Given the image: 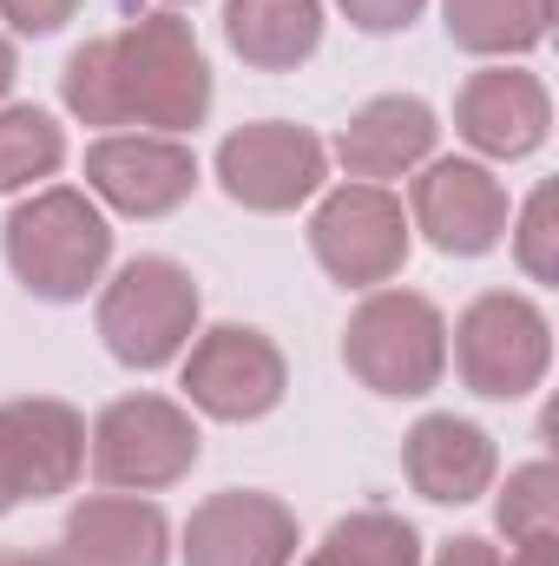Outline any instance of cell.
Instances as JSON below:
<instances>
[{"label":"cell","instance_id":"5","mask_svg":"<svg viewBox=\"0 0 559 566\" xmlns=\"http://www.w3.org/2000/svg\"><path fill=\"white\" fill-rule=\"evenodd\" d=\"M99 336L126 369H165L198 336V283L171 258H133L99 296Z\"/></svg>","mask_w":559,"mask_h":566},{"label":"cell","instance_id":"24","mask_svg":"<svg viewBox=\"0 0 559 566\" xmlns=\"http://www.w3.org/2000/svg\"><path fill=\"white\" fill-rule=\"evenodd\" d=\"M73 13H80V0H0V20H7L13 33H27V40L60 33Z\"/></svg>","mask_w":559,"mask_h":566},{"label":"cell","instance_id":"2","mask_svg":"<svg viewBox=\"0 0 559 566\" xmlns=\"http://www.w3.org/2000/svg\"><path fill=\"white\" fill-rule=\"evenodd\" d=\"M113 258V224L73 185H46L7 218V271L40 303H80Z\"/></svg>","mask_w":559,"mask_h":566},{"label":"cell","instance_id":"9","mask_svg":"<svg viewBox=\"0 0 559 566\" xmlns=\"http://www.w3.org/2000/svg\"><path fill=\"white\" fill-rule=\"evenodd\" d=\"M283 389H289V363L251 323H218L184 356V396L211 422H257L283 402Z\"/></svg>","mask_w":559,"mask_h":566},{"label":"cell","instance_id":"18","mask_svg":"<svg viewBox=\"0 0 559 566\" xmlns=\"http://www.w3.org/2000/svg\"><path fill=\"white\" fill-rule=\"evenodd\" d=\"M224 40L257 73H296L323 46V0H224Z\"/></svg>","mask_w":559,"mask_h":566},{"label":"cell","instance_id":"16","mask_svg":"<svg viewBox=\"0 0 559 566\" xmlns=\"http://www.w3.org/2000/svg\"><path fill=\"white\" fill-rule=\"evenodd\" d=\"M434 106L415 93H382L369 99L342 133H336V158L356 185H382V178H402L415 171L421 158L434 151Z\"/></svg>","mask_w":559,"mask_h":566},{"label":"cell","instance_id":"13","mask_svg":"<svg viewBox=\"0 0 559 566\" xmlns=\"http://www.w3.org/2000/svg\"><path fill=\"white\" fill-rule=\"evenodd\" d=\"M296 560V514L264 488H224L191 507L184 566H289Z\"/></svg>","mask_w":559,"mask_h":566},{"label":"cell","instance_id":"21","mask_svg":"<svg viewBox=\"0 0 559 566\" xmlns=\"http://www.w3.org/2000/svg\"><path fill=\"white\" fill-rule=\"evenodd\" d=\"M66 158V133L40 106H0V191H27L53 178Z\"/></svg>","mask_w":559,"mask_h":566},{"label":"cell","instance_id":"17","mask_svg":"<svg viewBox=\"0 0 559 566\" xmlns=\"http://www.w3.org/2000/svg\"><path fill=\"white\" fill-rule=\"evenodd\" d=\"M66 554L80 566H165L171 521L145 494H93L66 514Z\"/></svg>","mask_w":559,"mask_h":566},{"label":"cell","instance_id":"30","mask_svg":"<svg viewBox=\"0 0 559 566\" xmlns=\"http://www.w3.org/2000/svg\"><path fill=\"white\" fill-rule=\"evenodd\" d=\"M165 7H184V0H165Z\"/></svg>","mask_w":559,"mask_h":566},{"label":"cell","instance_id":"4","mask_svg":"<svg viewBox=\"0 0 559 566\" xmlns=\"http://www.w3.org/2000/svg\"><path fill=\"white\" fill-rule=\"evenodd\" d=\"M86 461L113 494H158L191 474L198 422H191V409H178L165 396H119L99 409V422L86 434Z\"/></svg>","mask_w":559,"mask_h":566},{"label":"cell","instance_id":"25","mask_svg":"<svg viewBox=\"0 0 559 566\" xmlns=\"http://www.w3.org/2000/svg\"><path fill=\"white\" fill-rule=\"evenodd\" d=\"M428 0H342V13L362 27V33H402Z\"/></svg>","mask_w":559,"mask_h":566},{"label":"cell","instance_id":"23","mask_svg":"<svg viewBox=\"0 0 559 566\" xmlns=\"http://www.w3.org/2000/svg\"><path fill=\"white\" fill-rule=\"evenodd\" d=\"M514 258L534 283H559V191L540 185L520 211V231H514Z\"/></svg>","mask_w":559,"mask_h":566},{"label":"cell","instance_id":"22","mask_svg":"<svg viewBox=\"0 0 559 566\" xmlns=\"http://www.w3.org/2000/svg\"><path fill=\"white\" fill-rule=\"evenodd\" d=\"M494 521L507 541H527V534H553L559 527V468L553 461H527L507 474L500 501H494Z\"/></svg>","mask_w":559,"mask_h":566},{"label":"cell","instance_id":"10","mask_svg":"<svg viewBox=\"0 0 559 566\" xmlns=\"http://www.w3.org/2000/svg\"><path fill=\"white\" fill-rule=\"evenodd\" d=\"M86 468V422L53 396L0 402V514L20 501L66 494Z\"/></svg>","mask_w":559,"mask_h":566},{"label":"cell","instance_id":"7","mask_svg":"<svg viewBox=\"0 0 559 566\" xmlns=\"http://www.w3.org/2000/svg\"><path fill=\"white\" fill-rule=\"evenodd\" d=\"M329 178V145L316 139L309 126H289V119H257V126H238L231 139L218 145V185L231 205L244 211H296L303 198H316Z\"/></svg>","mask_w":559,"mask_h":566},{"label":"cell","instance_id":"6","mask_svg":"<svg viewBox=\"0 0 559 566\" xmlns=\"http://www.w3.org/2000/svg\"><path fill=\"white\" fill-rule=\"evenodd\" d=\"M553 363V329L540 316V303L514 296V290H487L461 310L454 323V369L474 396L487 402H514L527 389H540Z\"/></svg>","mask_w":559,"mask_h":566},{"label":"cell","instance_id":"28","mask_svg":"<svg viewBox=\"0 0 559 566\" xmlns=\"http://www.w3.org/2000/svg\"><path fill=\"white\" fill-rule=\"evenodd\" d=\"M0 566H80V560H73L66 547H60V554H53V547H13Z\"/></svg>","mask_w":559,"mask_h":566},{"label":"cell","instance_id":"15","mask_svg":"<svg viewBox=\"0 0 559 566\" xmlns=\"http://www.w3.org/2000/svg\"><path fill=\"white\" fill-rule=\"evenodd\" d=\"M494 434L461 416H421L402 441V474L421 501H441V507H467L494 488Z\"/></svg>","mask_w":559,"mask_h":566},{"label":"cell","instance_id":"1","mask_svg":"<svg viewBox=\"0 0 559 566\" xmlns=\"http://www.w3.org/2000/svg\"><path fill=\"white\" fill-rule=\"evenodd\" d=\"M60 99L86 126H151L171 139L211 113V66L198 53L191 20L145 13L113 40L73 46L60 73Z\"/></svg>","mask_w":559,"mask_h":566},{"label":"cell","instance_id":"29","mask_svg":"<svg viewBox=\"0 0 559 566\" xmlns=\"http://www.w3.org/2000/svg\"><path fill=\"white\" fill-rule=\"evenodd\" d=\"M13 73H20V60H13V40L0 33V99H7V86H13Z\"/></svg>","mask_w":559,"mask_h":566},{"label":"cell","instance_id":"3","mask_svg":"<svg viewBox=\"0 0 559 566\" xmlns=\"http://www.w3.org/2000/svg\"><path fill=\"white\" fill-rule=\"evenodd\" d=\"M342 363L369 396H428L447 369V323L421 290H369L342 329Z\"/></svg>","mask_w":559,"mask_h":566},{"label":"cell","instance_id":"27","mask_svg":"<svg viewBox=\"0 0 559 566\" xmlns=\"http://www.w3.org/2000/svg\"><path fill=\"white\" fill-rule=\"evenodd\" d=\"M507 566H559V527L553 534H527V541H514Z\"/></svg>","mask_w":559,"mask_h":566},{"label":"cell","instance_id":"11","mask_svg":"<svg viewBox=\"0 0 559 566\" xmlns=\"http://www.w3.org/2000/svg\"><path fill=\"white\" fill-rule=\"evenodd\" d=\"M409 218H415V231L434 251L481 258L507 231V191L474 158H434L415 185H409Z\"/></svg>","mask_w":559,"mask_h":566},{"label":"cell","instance_id":"20","mask_svg":"<svg viewBox=\"0 0 559 566\" xmlns=\"http://www.w3.org/2000/svg\"><path fill=\"white\" fill-rule=\"evenodd\" d=\"M303 566H421V541L402 514L362 507V514H342Z\"/></svg>","mask_w":559,"mask_h":566},{"label":"cell","instance_id":"26","mask_svg":"<svg viewBox=\"0 0 559 566\" xmlns=\"http://www.w3.org/2000/svg\"><path fill=\"white\" fill-rule=\"evenodd\" d=\"M434 566H507V560H500V547H487L481 534H461V541H447V547L434 554Z\"/></svg>","mask_w":559,"mask_h":566},{"label":"cell","instance_id":"14","mask_svg":"<svg viewBox=\"0 0 559 566\" xmlns=\"http://www.w3.org/2000/svg\"><path fill=\"white\" fill-rule=\"evenodd\" d=\"M553 126V99L520 66H487L454 93V133L487 158H527Z\"/></svg>","mask_w":559,"mask_h":566},{"label":"cell","instance_id":"8","mask_svg":"<svg viewBox=\"0 0 559 566\" xmlns=\"http://www.w3.org/2000/svg\"><path fill=\"white\" fill-rule=\"evenodd\" d=\"M309 251L336 283L376 290L409 264V211L382 185H342L309 218Z\"/></svg>","mask_w":559,"mask_h":566},{"label":"cell","instance_id":"19","mask_svg":"<svg viewBox=\"0 0 559 566\" xmlns=\"http://www.w3.org/2000/svg\"><path fill=\"white\" fill-rule=\"evenodd\" d=\"M447 40L481 60H514L534 53L553 27V0H441Z\"/></svg>","mask_w":559,"mask_h":566},{"label":"cell","instance_id":"12","mask_svg":"<svg viewBox=\"0 0 559 566\" xmlns=\"http://www.w3.org/2000/svg\"><path fill=\"white\" fill-rule=\"evenodd\" d=\"M198 158L165 133H113L86 151V191L126 218H165L191 198Z\"/></svg>","mask_w":559,"mask_h":566}]
</instances>
